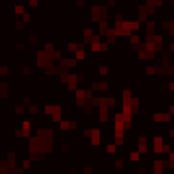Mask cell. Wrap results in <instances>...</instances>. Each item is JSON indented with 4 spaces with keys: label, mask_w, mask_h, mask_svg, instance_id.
Masks as SVG:
<instances>
[]
</instances>
